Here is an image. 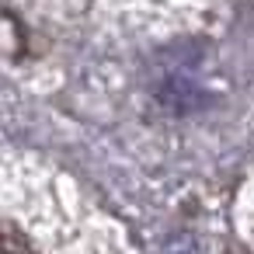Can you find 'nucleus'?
<instances>
[{"mask_svg":"<svg viewBox=\"0 0 254 254\" xmlns=\"http://www.w3.org/2000/svg\"><path fill=\"white\" fill-rule=\"evenodd\" d=\"M0 254H39V251H35L32 237L21 226L0 219Z\"/></svg>","mask_w":254,"mask_h":254,"instance_id":"nucleus-1","label":"nucleus"}]
</instances>
